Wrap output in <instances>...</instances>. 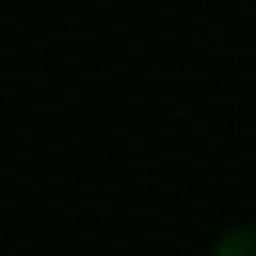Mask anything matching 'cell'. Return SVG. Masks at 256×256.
<instances>
[{"instance_id":"obj_1","label":"cell","mask_w":256,"mask_h":256,"mask_svg":"<svg viewBox=\"0 0 256 256\" xmlns=\"http://www.w3.org/2000/svg\"><path fill=\"white\" fill-rule=\"evenodd\" d=\"M220 256H256V230H238L220 243Z\"/></svg>"}]
</instances>
